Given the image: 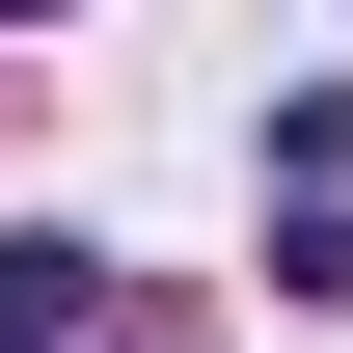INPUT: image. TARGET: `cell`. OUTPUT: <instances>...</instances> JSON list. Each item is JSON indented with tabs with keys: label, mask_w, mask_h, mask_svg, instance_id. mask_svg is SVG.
<instances>
[{
	"label": "cell",
	"mask_w": 353,
	"mask_h": 353,
	"mask_svg": "<svg viewBox=\"0 0 353 353\" xmlns=\"http://www.w3.org/2000/svg\"><path fill=\"white\" fill-rule=\"evenodd\" d=\"M82 272H109V245H54V218H28V245H0V353H82V326H109V299H82Z\"/></svg>",
	"instance_id": "1"
},
{
	"label": "cell",
	"mask_w": 353,
	"mask_h": 353,
	"mask_svg": "<svg viewBox=\"0 0 353 353\" xmlns=\"http://www.w3.org/2000/svg\"><path fill=\"white\" fill-rule=\"evenodd\" d=\"M0 28H54V0H0Z\"/></svg>",
	"instance_id": "2"
}]
</instances>
